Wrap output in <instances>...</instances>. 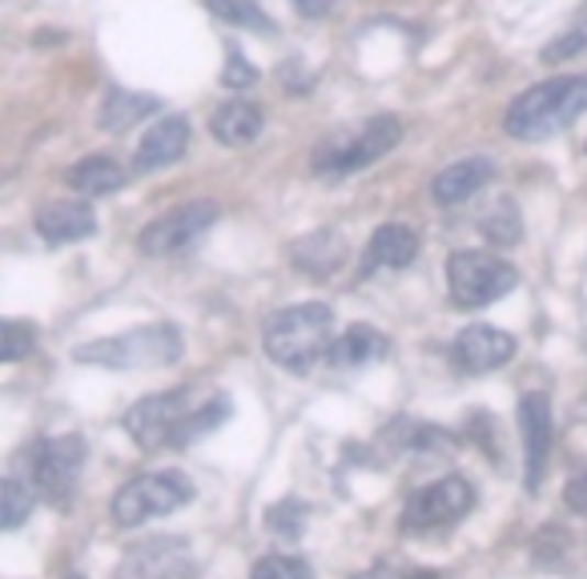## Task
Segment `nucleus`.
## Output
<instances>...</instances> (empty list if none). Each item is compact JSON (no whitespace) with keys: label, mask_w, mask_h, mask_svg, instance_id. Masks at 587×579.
Segmentation results:
<instances>
[{"label":"nucleus","mask_w":587,"mask_h":579,"mask_svg":"<svg viewBox=\"0 0 587 579\" xmlns=\"http://www.w3.org/2000/svg\"><path fill=\"white\" fill-rule=\"evenodd\" d=\"M230 414H234V402L222 390L174 387L133 402L125 411V431L149 455L153 450H186L189 443L218 431Z\"/></svg>","instance_id":"obj_1"},{"label":"nucleus","mask_w":587,"mask_h":579,"mask_svg":"<svg viewBox=\"0 0 587 579\" xmlns=\"http://www.w3.org/2000/svg\"><path fill=\"white\" fill-rule=\"evenodd\" d=\"M587 113V73L552 77V81L531 85L528 93L511 101L503 118V130L519 142H547L567 125H576Z\"/></svg>","instance_id":"obj_2"},{"label":"nucleus","mask_w":587,"mask_h":579,"mask_svg":"<svg viewBox=\"0 0 587 579\" xmlns=\"http://www.w3.org/2000/svg\"><path fill=\"white\" fill-rule=\"evenodd\" d=\"M262 346H266V358L274 367L302 375L318 358H326L334 346V310L322 302H298V307L278 310L266 319Z\"/></svg>","instance_id":"obj_3"},{"label":"nucleus","mask_w":587,"mask_h":579,"mask_svg":"<svg viewBox=\"0 0 587 579\" xmlns=\"http://www.w3.org/2000/svg\"><path fill=\"white\" fill-rule=\"evenodd\" d=\"M181 350H186V343H181L177 326H169V322H149V326H137V331L77 346L73 358L85 363V367L157 370V367H174L177 358H181Z\"/></svg>","instance_id":"obj_4"},{"label":"nucleus","mask_w":587,"mask_h":579,"mask_svg":"<svg viewBox=\"0 0 587 579\" xmlns=\"http://www.w3.org/2000/svg\"><path fill=\"white\" fill-rule=\"evenodd\" d=\"M402 142V121L395 113H378L358 130L330 133L326 142L314 149V174L318 178H346L358 169L375 166L378 157H387Z\"/></svg>","instance_id":"obj_5"},{"label":"nucleus","mask_w":587,"mask_h":579,"mask_svg":"<svg viewBox=\"0 0 587 579\" xmlns=\"http://www.w3.org/2000/svg\"><path fill=\"white\" fill-rule=\"evenodd\" d=\"M519 286L516 266L483 249H455L446 258V294L458 310H483Z\"/></svg>","instance_id":"obj_6"},{"label":"nucleus","mask_w":587,"mask_h":579,"mask_svg":"<svg viewBox=\"0 0 587 579\" xmlns=\"http://www.w3.org/2000/svg\"><path fill=\"white\" fill-rule=\"evenodd\" d=\"M24 467H29V483L45 503L53 508H65L81 483L85 471V438L81 435H48L36 438L29 455H24Z\"/></svg>","instance_id":"obj_7"},{"label":"nucleus","mask_w":587,"mask_h":579,"mask_svg":"<svg viewBox=\"0 0 587 579\" xmlns=\"http://www.w3.org/2000/svg\"><path fill=\"white\" fill-rule=\"evenodd\" d=\"M189 499H193V483L181 471L137 475L113 496V520L121 527H142L153 515H169V511L186 508Z\"/></svg>","instance_id":"obj_8"},{"label":"nucleus","mask_w":587,"mask_h":579,"mask_svg":"<svg viewBox=\"0 0 587 579\" xmlns=\"http://www.w3.org/2000/svg\"><path fill=\"white\" fill-rule=\"evenodd\" d=\"M475 508V487L463 475H443L435 483H427L423 491H414L402 508V532L427 535L439 527L458 523L467 511Z\"/></svg>","instance_id":"obj_9"},{"label":"nucleus","mask_w":587,"mask_h":579,"mask_svg":"<svg viewBox=\"0 0 587 579\" xmlns=\"http://www.w3.org/2000/svg\"><path fill=\"white\" fill-rule=\"evenodd\" d=\"M213 222H218V201H206V198L181 201V205L165 210L162 218H153L145 225L137 246H142L145 258H174V254L193 246Z\"/></svg>","instance_id":"obj_10"},{"label":"nucleus","mask_w":587,"mask_h":579,"mask_svg":"<svg viewBox=\"0 0 587 579\" xmlns=\"http://www.w3.org/2000/svg\"><path fill=\"white\" fill-rule=\"evenodd\" d=\"M198 576V559L193 547L177 535H157L133 544L118 564V579H193Z\"/></svg>","instance_id":"obj_11"},{"label":"nucleus","mask_w":587,"mask_h":579,"mask_svg":"<svg viewBox=\"0 0 587 579\" xmlns=\"http://www.w3.org/2000/svg\"><path fill=\"white\" fill-rule=\"evenodd\" d=\"M519 435H523V483L535 496L543 487V475H547V459H552V402L547 394L531 390L519 399Z\"/></svg>","instance_id":"obj_12"},{"label":"nucleus","mask_w":587,"mask_h":579,"mask_svg":"<svg viewBox=\"0 0 587 579\" xmlns=\"http://www.w3.org/2000/svg\"><path fill=\"white\" fill-rule=\"evenodd\" d=\"M516 358V338L495 326H467L451 346V363L463 375H491Z\"/></svg>","instance_id":"obj_13"},{"label":"nucleus","mask_w":587,"mask_h":579,"mask_svg":"<svg viewBox=\"0 0 587 579\" xmlns=\"http://www.w3.org/2000/svg\"><path fill=\"white\" fill-rule=\"evenodd\" d=\"M414 258H419V234L407 222H387L366 242L358 278H370L375 270H407Z\"/></svg>","instance_id":"obj_14"},{"label":"nucleus","mask_w":587,"mask_h":579,"mask_svg":"<svg viewBox=\"0 0 587 579\" xmlns=\"http://www.w3.org/2000/svg\"><path fill=\"white\" fill-rule=\"evenodd\" d=\"M36 234L45 237L48 246H69V242H85L97 234V213L89 210V201H48L45 210L36 213Z\"/></svg>","instance_id":"obj_15"},{"label":"nucleus","mask_w":587,"mask_h":579,"mask_svg":"<svg viewBox=\"0 0 587 579\" xmlns=\"http://www.w3.org/2000/svg\"><path fill=\"white\" fill-rule=\"evenodd\" d=\"M491 178H495L491 157H463L455 166H446L443 174H435L431 198H435L439 205H463V201L475 198L483 186H491Z\"/></svg>","instance_id":"obj_16"},{"label":"nucleus","mask_w":587,"mask_h":579,"mask_svg":"<svg viewBox=\"0 0 587 579\" xmlns=\"http://www.w3.org/2000/svg\"><path fill=\"white\" fill-rule=\"evenodd\" d=\"M189 149V121L186 118H162L137 145V157H133V169L137 174H153L162 166H174L177 157Z\"/></svg>","instance_id":"obj_17"},{"label":"nucleus","mask_w":587,"mask_h":579,"mask_svg":"<svg viewBox=\"0 0 587 579\" xmlns=\"http://www.w3.org/2000/svg\"><path fill=\"white\" fill-rule=\"evenodd\" d=\"M262 125H266V109L258 101H250V97H234V101H225L218 113H213L210 130L213 137L230 149H246L262 137Z\"/></svg>","instance_id":"obj_18"},{"label":"nucleus","mask_w":587,"mask_h":579,"mask_svg":"<svg viewBox=\"0 0 587 579\" xmlns=\"http://www.w3.org/2000/svg\"><path fill=\"white\" fill-rule=\"evenodd\" d=\"M290 254H294V266H298V270L314 274V278H330V274L346 261V242H342L334 230H318V234L294 242Z\"/></svg>","instance_id":"obj_19"},{"label":"nucleus","mask_w":587,"mask_h":579,"mask_svg":"<svg viewBox=\"0 0 587 579\" xmlns=\"http://www.w3.org/2000/svg\"><path fill=\"white\" fill-rule=\"evenodd\" d=\"M65 181H69L77 193H89V198H106V193L121 190L130 174L106 154H93V157H81L73 169H65Z\"/></svg>","instance_id":"obj_20"},{"label":"nucleus","mask_w":587,"mask_h":579,"mask_svg":"<svg viewBox=\"0 0 587 579\" xmlns=\"http://www.w3.org/2000/svg\"><path fill=\"white\" fill-rule=\"evenodd\" d=\"M162 109V97L153 93H125V89H109L101 101V130L106 133H125L137 121L153 118Z\"/></svg>","instance_id":"obj_21"},{"label":"nucleus","mask_w":587,"mask_h":579,"mask_svg":"<svg viewBox=\"0 0 587 579\" xmlns=\"http://www.w3.org/2000/svg\"><path fill=\"white\" fill-rule=\"evenodd\" d=\"M378 355H387V338H383L375 326H366V322L351 326V331L342 334V338H334V346H330V363L342 370L366 367V363Z\"/></svg>","instance_id":"obj_22"},{"label":"nucleus","mask_w":587,"mask_h":579,"mask_svg":"<svg viewBox=\"0 0 587 579\" xmlns=\"http://www.w3.org/2000/svg\"><path fill=\"white\" fill-rule=\"evenodd\" d=\"M479 234L491 242V246H516L519 237H523V218H519L516 201L511 198H499L491 210L479 218Z\"/></svg>","instance_id":"obj_23"},{"label":"nucleus","mask_w":587,"mask_h":579,"mask_svg":"<svg viewBox=\"0 0 587 579\" xmlns=\"http://www.w3.org/2000/svg\"><path fill=\"white\" fill-rule=\"evenodd\" d=\"M206 9L218 16V21L234 24V29H254V33H266L270 36L278 24L266 16L258 0H206Z\"/></svg>","instance_id":"obj_24"},{"label":"nucleus","mask_w":587,"mask_h":579,"mask_svg":"<svg viewBox=\"0 0 587 579\" xmlns=\"http://www.w3.org/2000/svg\"><path fill=\"white\" fill-rule=\"evenodd\" d=\"M0 499H4V508H0V527H4V532H16V527H21V523L33 515L36 491H33V487H24V479L9 475V479H4V487H0Z\"/></svg>","instance_id":"obj_25"},{"label":"nucleus","mask_w":587,"mask_h":579,"mask_svg":"<svg viewBox=\"0 0 587 579\" xmlns=\"http://www.w3.org/2000/svg\"><path fill=\"white\" fill-rule=\"evenodd\" d=\"M579 53H587V0L579 4V12L572 16V24H567L564 33L555 36L552 45H543L540 57L560 65V60H572V57H579Z\"/></svg>","instance_id":"obj_26"},{"label":"nucleus","mask_w":587,"mask_h":579,"mask_svg":"<svg viewBox=\"0 0 587 579\" xmlns=\"http://www.w3.org/2000/svg\"><path fill=\"white\" fill-rule=\"evenodd\" d=\"M33 346H36V326H29L21 319L0 322V358L4 363H21L24 355H33Z\"/></svg>","instance_id":"obj_27"},{"label":"nucleus","mask_w":587,"mask_h":579,"mask_svg":"<svg viewBox=\"0 0 587 579\" xmlns=\"http://www.w3.org/2000/svg\"><path fill=\"white\" fill-rule=\"evenodd\" d=\"M250 579H314V571L298 556H266L254 564Z\"/></svg>","instance_id":"obj_28"},{"label":"nucleus","mask_w":587,"mask_h":579,"mask_svg":"<svg viewBox=\"0 0 587 579\" xmlns=\"http://www.w3.org/2000/svg\"><path fill=\"white\" fill-rule=\"evenodd\" d=\"M222 85L225 89H234V93H242V89H250V85H258V69L242 57V48H230V53H225Z\"/></svg>","instance_id":"obj_29"},{"label":"nucleus","mask_w":587,"mask_h":579,"mask_svg":"<svg viewBox=\"0 0 587 579\" xmlns=\"http://www.w3.org/2000/svg\"><path fill=\"white\" fill-rule=\"evenodd\" d=\"M302 515H306L302 503H298V499H286V503H274L266 523H270V532H278V535H298L302 532Z\"/></svg>","instance_id":"obj_30"},{"label":"nucleus","mask_w":587,"mask_h":579,"mask_svg":"<svg viewBox=\"0 0 587 579\" xmlns=\"http://www.w3.org/2000/svg\"><path fill=\"white\" fill-rule=\"evenodd\" d=\"M564 503H567L572 511H576V515H587V463L579 467L576 475H572V479H567Z\"/></svg>","instance_id":"obj_31"},{"label":"nucleus","mask_w":587,"mask_h":579,"mask_svg":"<svg viewBox=\"0 0 587 579\" xmlns=\"http://www.w3.org/2000/svg\"><path fill=\"white\" fill-rule=\"evenodd\" d=\"M294 4H298V12L310 16V21H318V16H326V12L334 9V0H294Z\"/></svg>","instance_id":"obj_32"},{"label":"nucleus","mask_w":587,"mask_h":579,"mask_svg":"<svg viewBox=\"0 0 587 579\" xmlns=\"http://www.w3.org/2000/svg\"><path fill=\"white\" fill-rule=\"evenodd\" d=\"M354 579H399L390 568H375V571H363V576H354Z\"/></svg>","instance_id":"obj_33"},{"label":"nucleus","mask_w":587,"mask_h":579,"mask_svg":"<svg viewBox=\"0 0 587 579\" xmlns=\"http://www.w3.org/2000/svg\"><path fill=\"white\" fill-rule=\"evenodd\" d=\"M69 579H85V576H69Z\"/></svg>","instance_id":"obj_34"}]
</instances>
